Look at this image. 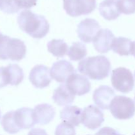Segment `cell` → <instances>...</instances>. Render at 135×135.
Here are the masks:
<instances>
[{
	"mask_svg": "<svg viewBox=\"0 0 135 135\" xmlns=\"http://www.w3.org/2000/svg\"><path fill=\"white\" fill-rule=\"evenodd\" d=\"M17 22L22 31L36 39L44 38L50 31V24L45 17L35 14L29 10L21 12Z\"/></svg>",
	"mask_w": 135,
	"mask_h": 135,
	"instance_id": "6da1fadb",
	"label": "cell"
},
{
	"mask_svg": "<svg viewBox=\"0 0 135 135\" xmlns=\"http://www.w3.org/2000/svg\"><path fill=\"white\" fill-rule=\"evenodd\" d=\"M78 70L92 80H103L110 73L111 63L104 55L89 57L79 63Z\"/></svg>",
	"mask_w": 135,
	"mask_h": 135,
	"instance_id": "7a4b0ae2",
	"label": "cell"
},
{
	"mask_svg": "<svg viewBox=\"0 0 135 135\" xmlns=\"http://www.w3.org/2000/svg\"><path fill=\"white\" fill-rule=\"evenodd\" d=\"M26 53V47L23 41L0 34V59L18 61L25 57Z\"/></svg>",
	"mask_w": 135,
	"mask_h": 135,
	"instance_id": "3957f363",
	"label": "cell"
},
{
	"mask_svg": "<svg viewBox=\"0 0 135 135\" xmlns=\"http://www.w3.org/2000/svg\"><path fill=\"white\" fill-rule=\"evenodd\" d=\"M110 112L117 119H129L135 114L134 100L125 96H115L111 103Z\"/></svg>",
	"mask_w": 135,
	"mask_h": 135,
	"instance_id": "277c9868",
	"label": "cell"
},
{
	"mask_svg": "<svg viewBox=\"0 0 135 135\" xmlns=\"http://www.w3.org/2000/svg\"><path fill=\"white\" fill-rule=\"evenodd\" d=\"M112 84L116 90L129 93L134 87V79L131 71L125 67H119L112 71Z\"/></svg>",
	"mask_w": 135,
	"mask_h": 135,
	"instance_id": "5b68a950",
	"label": "cell"
},
{
	"mask_svg": "<svg viewBox=\"0 0 135 135\" xmlns=\"http://www.w3.org/2000/svg\"><path fill=\"white\" fill-rule=\"evenodd\" d=\"M96 7V0H63V8L71 17L86 15Z\"/></svg>",
	"mask_w": 135,
	"mask_h": 135,
	"instance_id": "8992f818",
	"label": "cell"
},
{
	"mask_svg": "<svg viewBox=\"0 0 135 135\" xmlns=\"http://www.w3.org/2000/svg\"><path fill=\"white\" fill-rule=\"evenodd\" d=\"M104 121V113L96 106L90 105L83 111L81 123L88 129L96 130L101 126Z\"/></svg>",
	"mask_w": 135,
	"mask_h": 135,
	"instance_id": "52a82bcc",
	"label": "cell"
},
{
	"mask_svg": "<svg viewBox=\"0 0 135 135\" xmlns=\"http://www.w3.org/2000/svg\"><path fill=\"white\" fill-rule=\"evenodd\" d=\"M100 30V24L93 18H85L79 23L77 27L78 36L84 43L93 41Z\"/></svg>",
	"mask_w": 135,
	"mask_h": 135,
	"instance_id": "ba28073f",
	"label": "cell"
},
{
	"mask_svg": "<svg viewBox=\"0 0 135 135\" xmlns=\"http://www.w3.org/2000/svg\"><path fill=\"white\" fill-rule=\"evenodd\" d=\"M66 86L75 96H83L88 93L91 89V84L88 79L76 73L68 78L66 81Z\"/></svg>",
	"mask_w": 135,
	"mask_h": 135,
	"instance_id": "9c48e42d",
	"label": "cell"
},
{
	"mask_svg": "<svg viewBox=\"0 0 135 135\" xmlns=\"http://www.w3.org/2000/svg\"><path fill=\"white\" fill-rule=\"evenodd\" d=\"M29 80L37 88L48 86L51 82L50 69L44 65H38L32 68L29 75Z\"/></svg>",
	"mask_w": 135,
	"mask_h": 135,
	"instance_id": "30bf717a",
	"label": "cell"
},
{
	"mask_svg": "<svg viewBox=\"0 0 135 135\" xmlns=\"http://www.w3.org/2000/svg\"><path fill=\"white\" fill-rule=\"evenodd\" d=\"M75 73L73 65L66 60H60L54 63L50 70L51 79L60 83L67 81L68 78Z\"/></svg>",
	"mask_w": 135,
	"mask_h": 135,
	"instance_id": "8fae6325",
	"label": "cell"
},
{
	"mask_svg": "<svg viewBox=\"0 0 135 135\" xmlns=\"http://www.w3.org/2000/svg\"><path fill=\"white\" fill-rule=\"evenodd\" d=\"M13 118L17 128L19 130L33 127L36 123L34 109L28 108H22L13 111Z\"/></svg>",
	"mask_w": 135,
	"mask_h": 135,
	"instance_id": "7c38bea8",
	"label": "cell"
},
{
	"mask_svg": "<svg viewBox=\"0 0 135 135\" xmlns=\"http://www.w3.org/2000/svg\"><path fill=\"white\" fill-rule=\"evenodd\" d=\"M115 96V93L111 87L102 85L94 90L93 100L96 105L101 109H108Z\"/></svg>",
	"mask_w": 135,
	"mask_h": 135,
	"instance_id": "4fadbf2b",
	"label": "cell"
},
{
	"mask_svg": "<svg viewBox=\"0 0 135 135\" xmlns=\"http://www.w3.org/2000/svg\"><path fill=\"white\" fill-rule=\"evenodd\" d=\"M115 37L112 32L108 28L100 29L93 40L95 50L99 53H108L112 49Z\"/></svg>",
	"mask_w": 135,
	"mask_h": 135,
	"instance_id": "5bb4252c",
	"label": "cell"
},
{
	"mask_svg": "<svg viewBox=\"0 0 135 135\" xmlns=\"http://www.w3.org/2000/svg\"><path fill=\"white\" fill-rule=\"evenodd\" d=\"M34 113L36 123L39 125H47L54 119L55 111L51 105L42 104L35 106Z\"/></svg>",
	"mask_w": 135,
	"mask_h": 135,
	"instance_id": "9a60e30c",
	"label": "cell"
},
{
	"mask_svg": "<svg viewBox=\"0 0 135 135\" xmlns=\"http://www.w3.org/2000/svg\"><path fill=\"white\" fill-rule=\"evenodd\" d=\"M83 109L77 106L65 107L60 112V118L74 127L79 126L82 121Z\"/></svg>",
	"mask_w": 135,
	"mask_h": 135,
	"instance_id": "2e32d148",
	"label": "cell"
},
{
	"mask_svg": "<svg viewBox=\"0 0 135 135\" xmlns=\"http://www.w3.org/2000/svg\"><path fill=\"white\" fill-rule=\"evenodd\" d=\"M100 15L108 21H113L121 15L117 7V0H104L99 6Z\"/></svg>",
	"mask_w": 135,
	"mask_h": 135,
	"instance_id": "e0dca14e",
	"label": "cell"
},
{
	"mask_svg": "<svg viewBox=\"0 0 135 135\" xmlns=\"http://www.w3.org/2000/svg\"><path fill=\"white\" fill-rule=\"evenodd\" d=\"M75 96L68 89L66 84H62L54 90L53 100L60 106H65L72 104Z\"/></svg>",
	"mask_w": 135,
	"mask_h": 135,
	"instance_id": "ac0fdd59",
	"label": "cell"
},
{
	"mask_svg": "<svg viewBox=\"0 0 135 135\" xmlns=\"http://www.w3.org/2000/svg\"><path fill=\"white\" fill-rule=\"evenodd\" d=\"M131 40L124 37L115 38L112 45V49L116 54L121 56L129 55L131 54Z\"/></svg>",
	"mask_w": 135,
	"mask_h": 135,
	"instance_id": "d6986e66",
	"label": "cell"
},
{
	"mask_svg": "<svg viewBox=\"0 0 135 135\" xmlns=\"http://www.w3.org/2000/svg\"><path fill=\"white\" fill-rule=\"evenodd\" d=\"M49 52L57 57H62L68 53V46L63 40L54 39L47 43Z\"/></svg>",
	"mask_w": 135,
	"mask_h": 135,
	"instance_id": "ffe728a7",
	"label": "cell"
},
{
	"mask_svg": "<svg viewBox=\"0 0 135 135\" xmlns=\"http://www.w3.org/2000/svg\"><path fill=\"white\" fill-rule=\"evenodd\" d=\"M67 55L71 61H79L85 57L87 55L86 46L80 42H74L69 49Z\"/></svg>",
	"mask_w": 135,
	"mask_h": 135,
	"instance_id": "44dd1931",
	"label": "cell"
},
{
	"mask_svg": "<svg viewBox=\"0 0 135 135\" xmlns=\"http://www.w3.org/2000/svg\"><path fill=\"white\" fill-rule=\"evenodd\" d=\"M6 67L10 77L11 85L17 86L21 84L24 79V72L22 68L17 64H10Z\"/></svg>",
	"mask_w": 135,
	"mask_h": 135,
	"instance_id": "7402d4cb",
	"label": "cell"
},
{
	"mask_svg": "<svg viewBox=\"0 0 135 135\" xmlns=\"http://www.w3.org/2000/svg\"><path fill=\"white\" fill-rule=\"evenodd\" d=\"M1 124L4 131L9 134H15L20 131L14 121L13 111L7 112L3 116Z\"/></svg>",
	"mask_w": 135,
	"mask_h": 135,
	"instance_id": "603a6c76",
	"label": "cell"
},
{
	"mask_svg": "<svg viewBox=\"0 0 135 135\" xmlns=\"http://www.w3.org/2000/svg\"><path fill=\"white\" fill-rule=\"evenodd\" d=\"M117 7L121 13L133 14L135 13V0H117Z\"/></svg>",
	"mask_w": 135,
	"mask_h": 135,
	"instance_id": "cb8c5ba5",
	"label": "cell"
},
{
	"mask_svg": "<svg viewBox=\"0 0 135 135\" xmlns=\"http://www.w3.org/2000/svg\"><path fill=\"white\" fill-rule=\"evenodd\" d=\"M55 135H76V131L74 126L63 121L56 127Z\"/></svg>",
	"mask_w": 135,
	"mask_h": 135,
	"instance_id": "d4e9b609",
	"label": "cell"
},
{
	"mask_svg": "<svg viewBox=\"0 0 135 135\" xmlns=\"http://www.w3.org/2000/svg\"><path fill=\"white\" fill-rule=\"evenodd\" d=\"M0 10L7 14L17 13L20 10L14 0H0Z\"/></svg>",
	"mask_w": 135,
	"mask_h": 135,
	"instance_id": "484cf974",
	"label": "cell"
},
{
	"mask_svg": "<svg viewBox=\"0 0 135 135\" xmlns=\"http://www.w3.org/2000/svg\"><path fill=\"white\" fill-rule=\"evenodd\" d=\"M10 84V77L7 67H0V88Z\"/></svg>",
	"mask_w": 135,
	"mask_h": 135,
	"instance_id": "4316f807",
	"label": "cell"
},
{
	"mask_svg": "<svg viewBox=\"0 0 135 135\" xmlns=\"http://www.w3.org/2000/svg\"><path fill=\"white\" fill-rule=\"evenodd\" d=\"M16 5L19 9H30L36 5L37 0H14Z\"/></svg>",
	"mask_w": 135,
	"mask_h": 135,
	"instance_id": "83f0119b",
	"label": "cell"
},
{
	"mask_svg": "<svg viewBox=\"0 0 135 135\" xmlns=\"http://www.w3.org/2000/svg\"><path fill=\"white\" fill-rule=\"evenodd\" d=\"M95 135H123L121 134L117 131L116 130L113 129V128L108 127H105L102 128L100 129L98 133H96Z\"/></svg>",
	"mask_w": 135,
	"mask_h": 135,
	"instance_id": "f1b7e54d",
	"label": "cell"
},
{
	"mask_svg": "<svg viewBox=\"0 0 135 135\" xmlns=\"http://www.w3.org/2000/svg\"><path fill=\"white\" fill-rule=\"evenodd\" d=\"M28 135H48L46 133V131L44 129H32L30 131H29Z\"/></svg>",
	"mask_w": 135,
	"mask_h": 135,
	"instance_id": "f546056e",
	"label": "cell"
},
{
	"mask_svg": "<svg viewBox=\"0 0 135 135\" xmlns=\"http://www.w3.org/2000/svg\"><path fill=\"white\" fill-rule=\"evenodd\" d=\"M131 54L135 57V41L132 42L131 47Z\"/></svg>",
	"mask_w": 135,
	"mask_h": 135,
	"instance_id": "4dcf8cb0",
	"label": "cell"
},
{
	"mask_svg": "<svg viewBox=\"0 0 135 135\" xmlns=\"http://www.w3.org/2000/svg\"><path fill=\"white\" fill-rule=\"evenodd\" d=\"M0 118H1V110H0Z\"/></svg>",
	"mask_w": 135,
	"mask_h": 135,
	"instance_id": "1f68e13d",
	"label": "cell"
},
{
	"mask_svg": "<svg viewBox=\"0 0 135 135\" xmlns=\"http://www.w3.org/2000/svg\"><path fill=\"white\" fill-rule=\"evenodd\" d=\"M134 76H135V72H134Z\"/></svg>",
	"mask_w": 135,
	"mask_h": 135,
	"instance_id": "d6a6232c",
	"label": "cell"
},
{
	"mask_svg": "<svg viewBox=\"0 0 135 135\" xmlns=\"http://www.w3.org/2000/svg\"><path fill=\"white\" fill-rule=\"evenodd\" d=\"M133 135H135V133H134V134H133Z\"/></svg>",
	"mask_w": 135,
	"mask_h": 135,
	"instance_id": "836d02e7",
	"label": "cell"
},
{
	"mask_svg": "<svg viewBox=\"0 0 135 135\" xmlns=\"http://www.w3.org/2000/svg\"><path fill=\"white\" fill-rule=\"evenodd\" d=\"M134 100H135V97H134Z\"/></svg>",
	"mask_w": 135,
	"mask_h": 135,
	"instance_id": "e575fe53",
	"label": "cell"
},
{
	"mask_svg": "<svg viewBox=\"0 0 135 135\" xmlns=\"http://www.w3.org/2000/svg\"><path fill=\"white\" fill-rule=\"evenodd\" d=\"M0 34H1V33H0Z\"/></svg>",
	"mask_w": 135,
	"mask_h": 135,
	"instance_id": "d590c367",
	"label": "cell"
}]
</instances>
